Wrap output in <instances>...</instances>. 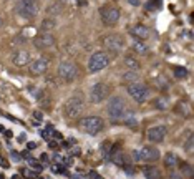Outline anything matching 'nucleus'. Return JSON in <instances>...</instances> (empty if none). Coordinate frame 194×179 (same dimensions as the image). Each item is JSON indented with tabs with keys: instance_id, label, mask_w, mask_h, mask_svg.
<instances>
[{
	"instance_id": "obj_39",
	"label": "nucleus",
	"mask_w": 194,
	"mask_h": 179,
	"mask_svg": "<svg viewBox=\"0 0 194 179\" xmlns=\"http://www.w3.org/2000/svg\"><path fill=\"white\" fill-rule=\"evenodd\" d=\"M52 138H55L56 141H62V139H63V136L60 134L58 131H55V129H53V131H52Z\"/></svg>"
},
{
	"instance_id": "obj_9",
	"label": "nucleus",
	"mask_w": 194,
	"mask_h": 179,
	"mask_svg": "<svg viewBox=\"0 0 194 179\" xmlns=\"http://www.w3.org/2000/svg\"><path fill=\"white\" fill-rule=\"evenodd\" d=\"M103 45L106 50H110L111 53H115V55L121 53L124 48V41L120 35H106L103 38Z\"/></svg>"
},
{
	"instance_id": "obj_55",
	"label": "nucleus",
	"mask_w": 194,
	"mask_h": 179,
	"mask_svg": "<svg viewBox=\"0 0 194 179\" xmlns=\"http://www.w3.org/2000/svg\"><path fill=\"white\" fill-rule=\"evenodd\" d=\"M0 179H3V174H0Z\"/></svg>"
},
{
	"instance_id": "obj_54",
	"label": "nucleus",
	"mask_w": 194,
	"mask_h": 179,
	"mask_svg": "<svg viewBox=\"0 0 194 179\" xmlns=\"http://www.w3.org/2000/svg\"><path fill=\"white\" fill-rule=\"evenodd\" d=\"M3 131H5V128H3L2 124H0V133H3Z\"/></svg>"
},
{
	"instance_id": "obj_26",
	"label": "nucleus",
	"mask_w": 194,
	"mask_h": 179,
	"mask_svg": "<svg viewBox=\"0 0 194 179\" xmlns=\"http://www.w3.org/2000/svg\"><path fill=\"white\" fill-rule=\"evenodd\" d=\"M22 174H23V177H28V179H35L38 176V173H35L32 167H23V169H22Z\"/></svg>"
},
{
	"instance_id": "obj_17",
	"label": "nucleus",
	"mask_w": 194,
	"mask_h": 179,
	"mask_svg": "<svg viewBox=\"0 0 194 179\" xmlns=\"http://www.w3.org/2000/svg\"><path fill=\"white\" fill-rule=\"evenodd\" d=\"M143 174L146 179H163V174L158 167L154 166H144L143 167Z\"/></svg>"
},
{
	"instance_id": "obj_33",
	"label": "nucleus",
	"mask_w": 194,
	"mask_h": 179,
	"mask_svg": "<svg viewBox=\"0 0 194 179\" xmlns=\"http://www.w3.org/2000/svg\"><path fill=\"white\" fill-rule=\"evenodd\" d=\"M30 95H32L33 98H38V100L41 98V93H40L38 88H30Z\"/></svg>"
},
{
	"instance_id": "obj_52",
	"label": "nucleus",
	"mask_w": 194,
	"mask_h": 179,
	"mask_svg": "<svg viewBox=\"0 0 194 179\" xmlns=\"http://www.w3.org/2000/svg\"><path fill=\"white\" fill-rule=\"evenodd\" d=\"M12 179H22V177H20V174H13Z\"/></svg>"
},
{
	"instance_id": "obj_44",
	"label": "nucleus",
	"mask_w": 194,
	"mask_h": 179,
	"mask_svg": "<svg viewBox=\"0 0 194 179\" xmlns=\"http://www.w3.org/2000/svg\"><path fill=\"white\" fill-rule=\"evenodd\" d=\"M133 159H135V161H141V158H139V149L133 151Z\"/></svg>"
},
{
	"instance_id": "obj_19",
	"label": "nucleus",
	"mask_w": 194,
	"mask_h": 179,
	"mask_svg": "<svg viewBox=\"0 0 194 179\" xmlns=\"http://www.w3.org/2000/svg\"><path fill=\"white\" fill-rule=\"evenodd\" d=\"M55 28H56V20L52 18V17L45 18V20L41 22V25H40V30L41 32H47V33H52V30H55Z\"/></svg>"
},
{
	"instance_id": "obj_34",
	"label": "nucleus",
	"mask_w": 194,
	"mask_h": 179,
	"mask_svg": "<svg viewBox=\"0 0 194 179\" xmlns=\"http://www.w3.org/2000/svg\"><path fill=\"white\" fill-rule=\"evenodd\" d=\"M48 148H52V149H58V148H60L58 141H56V139H48Z\"/></svg>"
},
{
	"instance_id": "obj_48",
	"label": "nucleus",
	"mask_w": 194,
	"mask_h": 179,
	"mask_svg": "<svg viewBox=\"0 0 194 179\" xmlns=\"http://www.w3.org/2000/svg\"><path fill=\"white\" fill-rule=\"evenodd\" d=\"M25 139H27V134H25V133H22V134L18 136V141H25Z\"/></svg>"
},
{
	"instance_id": "obj_31",
	"label": "nucleus",
	"mask_w": 194,
	"mask_h": 179,
	"mask_svg": "<svg viewBox=\"0 0 194 179\" xmlns=\"http://www.w3.org/2000/svg\"><path fill=\"white\" fill-rule=\"evenodd\" d=\"M156 83H158V86H159L161 90H168V88H169V85L166 83L164 77H159V78H158V81H156Z\"/></svg>"
},
{
	"instance_id": "obj_56",
	"label": "nucleus",
	"mask_w": 194,
	"mask_h": 179,
	"mask_svg": "<svg viewBox=\"0 0 194 179\" xmlns=\"http://www.w3.org/2000/svg\"><path fill=\"white\" fill-rule=\"evenodd\" d=\"M81 2H83V0H81Z\"/></svg>"
},
{
	"instance_id": "obj_16",
	"label": "nucleus",
	"mask_w": 194,
	"mask_h": 179,
	"mask_svg": "<svg viewBox=\"0 0 194 179\" xmlns=\"http://www.w3.org/2000/svg\"><path fill=\"white\" fill-rule=\"evenodd\" d=\"M12 62L15 66H25V65L30 63V53L23 50V48H20L12 55Z\"/></svg>"
},
{
	"instance_id": "obj_12",
	"label": "nucleus",
	"mask_w": 194,
	"mask_h": 179,
	"mask_svg": "<svg viewBox=\"0 0 194 179\" xmlns=\"http://www.w3.org/2000/svg\"><path fill=\"white\" fill-rule=\"evenodd\" d=\"M139 158L143 159V161L146 163H156L159 158H161V154H159V149L154 146H144L139 149Z\"/></svg>"
},
{
	"instance_id": "obj_22",
	"label": "nucleus",
	"mask_w": 194,
	"mask_h": 179,
	"mask_svg": "<svg viewBox=\"0 0 194 179\" xmlns=\"http://www.w3.org/2000/svg\"><path fill=\"white\" fill-rule=\"evenodd\" d=\"M124 65H126L128 70H133V71H136L139 68V63L136 62L135 58H131V56H126V58H124Z\"/></svg>"
},
{
	"instance_id": "obj_4",
	"label": "nucleus",
	"mask_w": 194,
	"mask_h": 179,
	"mask_svg": "<svg viewBox=\"0 0 194 179\" xmlns=\"http://www.w3.org/2000/svg\"><path fill=\"white\" fill-rule=\"evenodd\" d=\"M56 73H58L60 80L70 83L78 78V66L73 62H62L58 65V68H56Z\"/></svg>"
},
{
	"instance_id": "obj_20",
	"label": "nucleus",
	"mask_w": 194,
	"mask_h": 179,
	"mask_svg": "<svg viewBox=\"0 0 194 179\" xmlns=\"http://www.w3.org/2000/svg\"><path fill=\"white\" fill-rule=\"evenodd\" d=\"M178 163H179V161H178V156L176 154L168 153L164 156V164H166V167H169V169H171V167H174V166H178Z\"/></svg>"
},
{
	"instance_id": "obj_23",
	"label": "nucleus",
	"mask_w": 194,
	"mask_h": 179,
	"mask_svg": "<svg viewBox=\"0 0 194 179\" xmlns=\"http://www.w3.org/2000/svg\"><path fill=\"white\" fill-rule=\"evenodd\" d=\"M133 48H135L136 53H139V55H144V53H148V47L143 43V41L136 40L135 43H133Z\"/></svg>"
},
{
	"instance_id": "obj_36",
	"label": "nucleus",
	"mask_w": 194,
	"mask_h": 179,
	"mask_svg": "<svg viewBox=\"0 0 194 179\" xmlns=\"http://www.w3.org/2000/svg\"><path fill=\"white\" fill-rule=\"evenodd\" d=\"M184 149L186 151H191L192 149V136L189 134V138H188V141H186V144H184Z\"/></svg>"
},
{
	"instance_id": "obj_45",
	"label": "nucleus",
	"mask_w": 194,
	"mask_h": 179,
	"mask_svg": "<svg viewBox=\"0 0 194 179\" xmlns=\"http://www.w3.org/2000/svg\"><path fill=\"white\" fill-rule=\"evenodd\" d=\"M169 177H171V179H182L179 174H176V173H171V174H169Z\"/></svg>"
},
{
	"instance_id": "obj_10",
	"label": "nucleus",
	"mask_w": 194,
	"mask_h": 179,
	"mask_svg": "<svg viewBox=\"0 0 194 179\" xmlns=\"http://www.w3.org/2000/svg\"><path fill=\"white\" fill-rule=\"evenodd\" d=\"M100 17L106 27H113L120 18V10L115 9V7H105V9L100 10Z\"/></svg>"
},
{
	"instance_id": "obj_13",
	"label": "nucleus",
	"mask_w": 194,
	"mask_h": 179,
	"mask_svg": "<svg viewBox=\"0 0 194 179\" xmlns=\"http://www.w3.org/2000/svg\"><path fill=\"white\" fill-rule=\"evenodd\" d=\"M48 63H50V60L45 58V56H41V58H37V60H33V62L28 63V70H30L32 75H41V73L47 71Z\"/></svg>"
},
{
	"instance_id": "obj_2",
	"label": "nucleus",
	"mask_w": 194,
	"mask_h": 179,
	"mask_svg": "<svg viewBox=\"0 0 194 179\" xmlns=\"http://www.w3.org/2000/svg\"><path fill=\"white\" fill-rule=\"evenodd\" d=\"M106 113L113 121H120L126 116V103L121 96H113L106 106Z\"/></svg>"
},
{
	"instance_id": "obj_1",
	"label": "nucleus",
	"mask_w": 194,
	"mask_h": 179,
	"mask_svg": "<svg viewBox=\"0 0 194 179\" xmlns=\"http://www.w3.org/2000/svg\"><path fill=\"white\" fill-rule=\"evenodd\" d=\"M83 109H85V100H83L81 95H73L71 98H68L66 103H65L63 106V113L66 118H78L80 115L83 113Z\"/></svg>"
},
{
	"instance_id": "obj_49",
	"label": "nucleus",
	"mask_w": 194,
	"mask_h": 179,
	"mask_svg": "<svg viewBox=\"0 0 194 179\" xmlns=\"http://www.w3.org/2000/svg\"><path fill=\"white\" fill-rule=\"evenodd\" d=\"M3 133H5V136H7V138H12V136H13V133H12V131H7V129H5Z\"/></svg>"
},
{
	"instance_id": "obj_41",
	"label": "nucleus",
	"mask_w": 194,
	"mask_h": 179,
	"mask_svg": "<svg viewBox=\"0 0 194 179\" xmlns=\"http://www.w3.org/2000/svg\"><path fill=\"white\" fill-rule=\"evenodd\" d=\"M144 7H146V10H156V5H154L153 2H151V0H149V2H148Z\"/></svg>"
},
{
	"instance_id": "obj_11",
	"label": "nucleus",
	"mask_w": 194,
	"mask_h": 179,
	"mask_svg": "<svg viewBox=\"0 0 194 179\" xmlns=\"http://www.w3.org/2000/svg\"><path fill=\"white\" fill-rule=\"evenodd\" d=\"M33 45H35L37 48H40V50H47V48H50V47L55 45V37H53L52 33L41 32V33H38V35H35Z\"/></svg>"
},
{
	"instance_id": "obj_37",
	"label": "nucleus",
	"mask_w": 194,
	"mask_h": 179,
	"mask_svg": "<svg viewBox=\"0 0 194 179\" xmlns=\"http://www.w3.org/2000/svg\"><path fill=\"white\" fill-rule=\"evenodd\" d=\"M40 161L43 163V164H48V163H50V156H48L47 153H43V154L40 156Z\"/></svg>"
},
{
	"instance_id": "obj_35",
	"label": "nucleus",
	"mask_w": 194,
	"mask_h": 179,
	"mask_svg": "<svg viewBox=\"0 0 194 179\" xmlns=\"http://www.w3.org/2000/svg\"><path fill=\"white\" fill-rule=\"evenodd\" d=\"M68 149H70V154H71V156H80V153H81L78 146H70Z\"/></svg>"
},
{
	"instance_id": "obj_18",
	"label": "nucleus",
	"mask_w": 194,
	"mask_h": 179,
	"mask_svg": "<svg viewBox=\"0 0 194 179\" xmlns=\"http://www.w3.org/2000/svg\"><path fill=\"white\" fill-rule=\"evenodd\" d=\"M63 12V3H62V0H56V2H52L50 5L47 7V13H48V17H56V15H60Z\"/></svg>"
},
{
	"instance_id": "obj_47",
	"label": "nucleus",
	"mask_w": 194,
	"mask_h": 179,
	"mask_svg": "<svg viewBox=\"0 0 194 179\" xmlns=\"http://www.w3.org/2000/svg\"><path fill=\"white\" fill-rule=\"evenodd\" d=\"M129 3H131V5H135V7H138L141 2H139V0H129Z\"/></svg>"
},
{
	"instance_id": "obj_6",
	"label": "nucleus",
	"mask_w": 194,
	"mask_h": 179,
	"mask_svg": "<svg viewBox=\"0 0 194 179\" xmlns=\"http://www.w3.org/2000/svg\"><path fill=\"white\" fill-rule=\"evenodd\" d=\"M110 65V56L106 52H96L90 56V62H88V70L91 73H96L100 70H105L106 66Z\"/></svg>"
},
{
	"instance_id": "obj_5",
	"label": "nucleus",
	"mask_w": 194,
	"mask_h": 179,
	"mask_svg": "<svg viewBox=\"0 0 194 179\" xmlns=\"http://www.w3.org/2000/svg\"><path fill=\"white\" fill-rule=\"evenodd\" d=\"M80 128L88 134H98L103 129V120L98 116H85L80 120Z\"/></svg>"
},
{
	"instance_id": "obj_15",
	"label": "nucleus",
	"mask_w": 194,
	"mask_h": 179,
	"mask_svg": "<svg viewBox=\"0 0 194 179\" xmlns=\"http://www.w3.org/2000/svg\"><path fill=\"white\" fill-rule=\"evenodd\" d=\"M129 33H131L136 40L143 41V40H146L148 37H149V28H148L146 25H143V23H138V25H133L131 28H129Z\"/></svg>"
},
{
	"instance_id": "obj_50",
	"label": "nucleus",
	"mask_w": 194,
	"mask_h": 179,
	"mask_svg": "<svg viewBox=\"0 0 194 179\" xmlns=\"http://www.w3.org/2000/svg\"><path fill=\"white\" fill-rule=\"evenodd\" d=\"M151 2H153V3H154V5H156V7H158V5H159V3H161V0H151Z\"/></svg>"
},
{
	"instance_id": "obj_8",
	"label": "nucleus",
	"mask_w": 194,
	"mask_h": 179,
	"mask_svg": "<svg viewBox=\"0 0 194 179\" xmlns=\"http://www.w3.org/2000/svg\"><path fill=\"white\" fill-rule=\"evenodd\" d=\"M128 93H129V96H131L133 100L138 101V103L146 101L148 96H149V90H148V86L143 85V83H138V81L129 83L128 85Z\"/></svg>"
},
{
	"instance_id": "obj_25",
	"label": "nucleus",
	"mask_w": 194,
	"mask_h": 179,
	"mask_svg": "<svg viewBox=\"0 0 194 179\" xmlns=\"http://www.w3.org/2000/svg\"><path fill=\"white\" fill-rule=\"evenodd\" d=\"M174 77H176L178 80L186 78V77H188V70H186L184 66H176V68H174Z\"/></svg>"
},
{
	"instance_id": "obj_51",
	"label": "nucleus",
	"mask_w": 194,
	"mask_h": 179,
	"mask_svg": "<svg viewBox=\"0 0 194 179\" xmlns=\"http://www.w3.org/2000/svg\"><path fill=\"white\" fill-rule=\"evenodd\" d=\"M71 179H81V176H80V174H73V176H71Z\"/></svg>"
},
{
	"instance_id": "obj_42",
	"label": "nucleus",
	"mask_w": 194,
	"mask_h": 179,
	"mask_svg": "<svg viewBox=\"0 0 194 179\" xmlns=\"http://www.w3.org/2000/svg\"><path fill=\"white\" fill-rule=\"evenodd\" d=\"M33 118H35L37 121H41V120H43V115H41L40 111H35V113H33Z\"/></svg>"
},
{
	"instance_id": "obj_28",
	"label": "nucleus",
	"mask_w": 194,
	"mask_h": 179,
	"mask_svg": "<svg viewBox=\"0 0 194 179\" xmlns=\"http://www.w3.org/2000/svg\"><path fill=\"white\" fill-rule=\"evenodd\" d=\"M176 111H178V113H182L184 116L189 113V111H188V106H186V103H182V101H181V103H178V106H176Z\"/></svg>"
},
{
	"instance_id": "obj_46",
	"label": "nucleus",
	"mask_w": 194,
	"mask_h": 179,
	"mask_svg": "<svg viewBox=\"0 0 194 179\" xmlns=\"http://www.w3.org/2000/svg\"><path fill=\"white\" fill-rule=\"evenodd\" d=\"M20 156H23V159H28V158H32L28 151H23V153H20Z\"/></svg>"
},
{
	"instance_id": "obj_38",
	"label": "nucleus",
	"mask_w": 194,
	"mask_h": 179,
	"mask_svg": "<svg viewBox=\"0 0 194 179\" xmlns=\"http://www.w3.org/2000/svg\"><path fill=\"white\" fill-rule=\"evenodd\" d=\"M88 179H103L100 176V174L96 173V171H90V174H88Z\"/></svg>"
},
{
	"instance_id": "obj_7",
	"label": "nucleus",
	"mask_w": 194,
	"mask_h": 179,
	"mask_svg": "<svg viewBox=\"0 0 194 179\" xmlns=\"http://www.w3.org/2000/svg\"><path fill=\"white\" fill-rule=\"evenodd\" d=\"M108 93H110V88L106 83H103V81L95 83L90 88V101L95 103V105H100V103H103L106 100Z\"/></svg>"
},
{
	"instance_id": "obj_14",
	"label": "nucleus",
	"mask_w": 194,
	"mask_h": 179,
	"mask_svg": "<svg viewBox=\"0 0 194 179\" xmlns=\"http://www.w3.org/2000/svg\"><path fill=\"white\" fill-rule=\"evenodd\" d=\"M166 136V128L164 126H153L148 129V139L151 143H161Z\"/></svg>"
},
{
	"instance_id": "obj_21",
	"label": "nucleus",
	"mask_w": 194,
	"mask_h": 179,
	"mask_svg": "<svg viewBox=\"0 0 194 179\" xmlns=\"http://www.w3.org/2000/svg\"><path fill=\"white\" fill-rule=\"evenodd\" d=\"M123 81H124V83H135V81H138V73H136V71H133V70L124 71Z\"/></svg>"
},
{
	"instance_id": "obj_32",
	"label": "nucleus",
	"mask_w": 194,
	"mask_h": 179,
	"mask_svg": "<svg viewBox=\"0 0 194 179\" xmlns=\"http://www.w3.org/2000/svg\"><path fill=\"white\" fill-rule=\"evenodd\" d=\"M10 156H12V161H13V163H20V161H22V156H20V153H17L15 149H12V151H10Z\"/></svg>"
},
{
	"instance_id": "obj_53",
	"label": "nucleus",
	"mask_w": 194,
	"mask_h": 179,
	"mask_svg": "<svg viewBox=\"0 0 194 179\" xmlns=\"http://www.w3.org/2000/svg\"><path fill=\"white\" fill-rule=\"evenodd\" d=\"M2 25H3V18L0 17V28H2Z\"/></svg>"
},
{
	"instance_id": "obj_43",
	"label": "nucleus",
	"mask_w": 194,
	"mask_h": 179,
	"mask_svg": "<svg viewBox=\"0 0 194 179\" xmlns=\"http://www.w3.org/2000/svg\"><path fill=\"white\" fill-rule=\"evenodd\" d=\"M0 166H2V167H9V161H7L5 158H2V156H0Z\"/></svg>"
},
{
	"instance_id": "obj_29",
	"label": "nucleus",
	"mask_w": 194,
	"mask_h": 179,
	"mask_svg": "<svg viewBox=\"0 0 194 179\" xmlns=\"http://www.w3.org/2000/svg\"><path fill=\"white\" fill-rule=\"evenodd\" d=\"M52 131H53V128L52 126H48L47 129H41V138L43 139H52Z\"/></svg>"
},
{
	"instance_id": "obj_3",
	"label": "nucleus",
	"mask_w": 194,
	"mask_h": 179,
	"mask_svg": "<svg viewBox=\"0 0 194 179\" xmlns=\"http://www.w3.org/2000/svg\"><path fill=\"white\" fill-rule=\"evenodd\" d=\"M15 12L23 18H33L38 13V2L37 0H18L15 5Z\"/></svg>"
},
{
	"instance_id": "obj_30",
	"label": "nucleus",
	"mask_w": 194,
	"mask_h": 179,
	"mask_svg": "<svg viewBox=\"0 0 194 179\" xmlns=\"http://www.w3.org/2000/svg\"><path fill=\"white\" fill-rule=\"evenodd\" d=\"M124 124H128V126H136L135 115H126V118H124Z\"/></svg>"
},
{
	"instance_id": "obj_40",
	"label": "nucleus",
	"mask_w": 194,
	"mask_h": 179,
	"mask_svg": "<svg viewBox=\"0 0 194 179\" xmlns=\"http://www.w3.org/2000/svg\"><path fill=\"white\" fill-rule=\"evenodd\" d=\"M37 146H38V143H35V141H28V143H27V148H28V151L35 149Z\"/></svg>"
},
{
	"instance_id": "obj_24",
	"label": "nucleus",
	"mask_w": 194,
	"mask_h": 179,
	"mask_svg": "<svg viewBox=\"0 0 194 179\" xmlns=\"http://www.w3.org/2000/svg\"><path fill=\"white\" fill-rule=\"evenodd\" d=\"M181 174H184V176H188L191 179L192 177V166L188 164V163H182L181 164Z\"/></svg>"
},
{
	"instance_id": "obj_27",
	"label": "nucleus",
	"mask_w": 194,
	"mask_h": 179,
	"mask_svg": "<svg viewBox=\"0 0 194 179\" xmlns=\"http://www.w3.org/2000/svg\"><path fill=\"white\" fill-rule=\"evenodd\" d=\"M154 106L158 109H164L166 106H168V100H164V98H159V100L154 101Z\"/></svg>"
}]
</instances>
